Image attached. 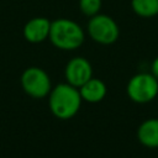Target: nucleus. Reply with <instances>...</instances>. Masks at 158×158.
Returning a JSON list of instances; mask_svg holds the SVG:
<instances>
[{
  "label": "nucleus",
  "mask_w": 158,
  "mask_h": 158,
  "mask_svg": "<svg viewBox=\"0 0 158 158\" xmlns=\"http://www.w3.org/2000/svg\"><path fill=\"white\" fill-rule=\"evenodd\" d=\"M48 96L51 112L60 120H69L75 116L83 101L79 89L68 83H62L52 88Z\"/></svg>",
  "instance_id": "f257e3e1"
},
{
  "label": "nucleus",
  "mask_w": 158,
  "mask_h": 158,
  "mask_svg": "<svg viewBox=\"0 0 158 158\" xmlns=\"http://www.w3.org/2000/svg\"><path fill=\"white\" fill-rule=\"evenodd\" d=\"M48 40L58 49L74 51L84 43L85 33L75 21L62 17L51 21Z\"/></svg>",
  "instance_id": "f03ea898"
},
{
  "label": "nucleus",
  "mask_w": 158,
  "mask_h": 158,
  "mask_svg": "<svg viewBox=\"0 0 158 158\" xmlns=\"http://www.w3.org/2000/svg\"><path fill=\"white\" fill-rule=\"evenodd\" d=\"M86 30L94 42L104 46L115 43L120 36V28L116 21L111 16L100 12L89 17Z\"/></svg>",
  "instance_id": "7ed1b4c3"
},
{
  "label": "nucleus",
  "mask_w": 158,
  "mask_h": 158,
  "mask_svg": "<svg viewBox=\"0 0 158 158\" xmlns=\"http://www.w3.org/2000/svg\"><path fill=\"white\" fill-rule=\"evenodd\" d=\"M126 91L133 102L147 104L158 95V79L152 73H138L128 80Z\"/></svg>",
  "instance_id": "20e7f679"
},
{
  "label": "nucleus",
  "mask_w": 158,
  "mask_h": 158,
  "mask_svg": "<svg viewBox=\"0 0 158 158\" xmlns=\"http://www.w3.org/2000/svg\"><path fill=\"white\" fill-rule=\"evenodd\" d=\"M20 83L23 91L35 99L47 96L52 89L49 75L40 67L26 68L21 74Z\"/></svg>",
  "instance_id": "39448f33"
},
{
  "label": "nucleus",
  "mask_w": 158,
  "mask_h": 158,
  "mask_svg": "<svg viewBox=\"0 0 158 158\" xmlns=\"http://www.w3.org/2000/svg\"><path fill=\"white\" fill-rule=\"evenodd\" d=\"M64 77L68 84L75 88H80L93 77V67L86 58L74 57L67 63L64 69Z\"/></svg>",
  "instance_id": "423d86ee"
},
{
  "label": "nucleus",
  "mask_w": 158,
  "mask_h": 158,
  "mask_svg": "<svg viewBox=\"0 0 158 158\" xmlns=\"http://www.w3.org/2000/svg\"><path fill=\"white\" fill-rule=\"evenodd\" d=\"M51 21L43 16L30 19L23 26V37L30 43H41L49 36Z\"/></svg>",
  "instance_id": "0eeeda50"
},
{
  "label": "nucleus",
  "mask_w": 158,
  "mask_h": 158,
  "mask_svg": "<svg viewBox=\"0 0 158 158\" xmlns=\"http://www.w3.org/2000/svg\"><path fill=\"white\" fill-rule=\"evenodd\" d=\"M78 89L80 93L81 100L90 104L100 102L106 96V91H107L105 83L101 79L93 78V77Z\"/></svg>",
  "instance_id": "6e6552de"
},
{
  "label": "nucleus",
  "mask_w": 158,
  "mask_h": 158,
  "mask_svg": "<svg viewBox=\"0 0 158 158\" xmlns=\"http://www.w3.org/2000/svg\"><path fill=\"white\" fill-rule=\"evenodd\" d=\"M137 139L147 148H158V118H147L137 128Z\"/></svg>",
  "instance_id": "1a4fd4ad"
},
{
  "label": "nucleus",
  "mask_w": 158,
  "mask_h": 158,
  "mask_svg": "<svg viewBox=\"0 0 158 158\" xmlns=\"http://www.w3.org/2000/svg\"><path fill=\"white\" fill-rule=\"evenodd\" d=\"M133 12L143 19H151L158 15V0H131Z\"/></svg>",
  "instance_id": "9d476101"
},
{
  "label": "nucleus",
  "mask_w": 158,
  "mask_h": 158,
  "mask_svg": "<svg viewBox=\"0 0 158 158\" xmlns=\"http://www.w3.org/2000/svg\"><path fill=\"white\" fill-rule=\"evenodd\" d=\"M102 0H79V10L83 15L91 17L100 12Z\"/></svg>",
  "instance_id": "9b49d317"
},
{
  "label": "nucleus",
  "mask_w": 158,
  "mask_h": 158,
  "mask_svg": "<svg viewBox=\"0 0 158 158\" xmlns=\"http://www.w3.org/2000/svg\"><path fill=\"white\" fill-rule=\"evenodd\" d=\"M151 73L158 79V57H156L152 62V65H151Z\"/></svg>",
  "instance_id": "f8f14e48"
}]
</instances>
